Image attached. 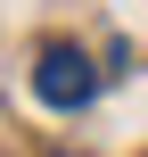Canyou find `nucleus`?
<instances>
[{"label":"nucleus","instance_id":"obj_1","mask_svg":"<svg viewBox=\"0 0 148 157\" xmlns=\"http://www.w3.org/2000/svg\"><path fill=\"white\" fill-rule=\"evenodd\" d=\"M33 91H41L49 108H91V91H99V66H91L74 41H49V50L33 58Z\"/></svg>","mask_w":148,"mask_h":157}]
</instances>
